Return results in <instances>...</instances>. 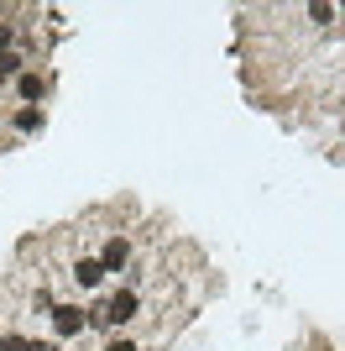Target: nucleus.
<instances>
[{
    "mask_svg": "<svg viewBox=\"0 0 345 351\" xmlns=\"http://www.w3.org/2000/svg\"><path fill=\"white\" fill-rule=\"evenodd\" d=\"M0 346H5V330H0Z\"/></svg>",
    "mask_w": 345,
    "mask_h": 351,
    "instance_id": "9",
    "label": "nucleus"
},
{
    "mask_svg": "<svg viewBox=\"0 0 345 351\" xmlns=\"http://www.w3.org/2000/svg\"><path fill=\"white\" fill-rule=\"evenodd\" d=\"M142 309H146V299H142L136 289H115L110 299L100 304V315H105V330H110V325H136V320H142Z\"/></svg>",
    "mask_w": 345,
    "mask_h": 351,
    "instance_id": "1",
    "label": "nucleus"
},
{
    "mask_svg": "<svg viewBox=\"0 0 345 351\" xmlns=\"http://www.w3.org/2000/svg\"><path fill=\"white\" fill-rule=\"evenodd\" d=\"M105 351H142V341L136 336H115V341H105Z\"/></svg>",
    "mask_w": 345,
    "mask_h": 351,
    "instance_id": "7",
    "label": "nucleus"
},
{
    "mask_svg": "<svg viewBox=\"0 0 345 351\" xmlns=\"http://www.w3.org/2000/svg\"><path fill=\"white\" fill-rule=\"evenodd\" d=\"M68 289H73V293H94V289H105V267H100V257H94V252H79V257H68Z\"/></svg>",
    "mask_w": 345,
    "mask_h": 351,
    "instance_id": "3",
    "label": "nucleus"
},
{
    "mask_svg": "<svg viewBox=\"0 0 345 351\" xmlns=\"http://www.w3.org/2000/svg\"><path fill=\"white\" fill-rule=\"evenodd\" d=\"M0 136H5V116H0Z\"/></svg>",
    "mask_w": 345,
    "mask_h": 351,
    "instance_id": "8",
    "label": "nucleus"
},
{
    "mask_svg": "<svg viewBox=\"0 0 345 351\" xmlns=\"http://www.w3.org/2000/svg\"><path fill=\"white\" fill-rule=\"evenodd\" d=\"M11 132H16V136L42 132V105H16V110H11Z\"/></svg>",
    "mask_w": 345,
    "mask_h": 351,
    "instance_id": "6",
    "label": "nucleus"
},
{
    "mask_svg": "<svg viewBox=\"0 0 345 351\" xmlns=\"http://www.w3.org/2000/svg\"><path fill=\"white\" fill-rule=\"evenodd\" d=\"M53 336L58 341H73V336H84L89 330V309H79V304H53Z\"/></svg>",
    "mask_w": 345,
    "mask_h": 351,
    "instance_id": "5",
    "label": "nucleus"
},
{
    "mask_svg": "<svg viewBox=\"0 0 345 351\" xmlns=\"http://www.w3.org/2000/svg\"><path fill=\"white\" fill-rule=\"evenodd\" d=\"M94 257H100L105 278H126V273H131V236L126 231H110V236H105V247L94 252Z\"/></svg>",
    "mask_w": 345,
    "mask_h": 351,
    "instance_id": "2",
    "label": "nucleus"
},
{
    "mask_svg": "<svg viewBox=\"0 0 345 351\" xmlns=\"http://www.w3.org/2000/svg\"><path fill=\"white\" fill-rule=\"evenodd\" d=\"M11 89H16V105H42L47 89H53V79H47L42 69H21V73L11 79Z\"/></svg>",
    "mask_w": 345,
    "mask_h": 351,
    "instance_id": "4",
    "label": "nucleus"
}]
</instances>
